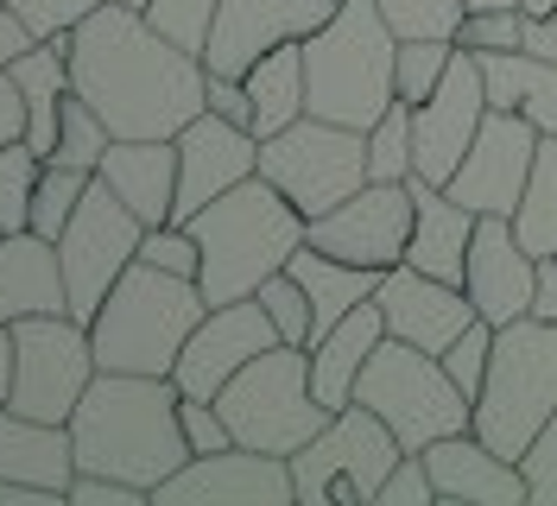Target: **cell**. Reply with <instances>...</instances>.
Instances as JSON below:
<instances>
[{
  "label": "cell",
  "mask_w": 557,
  "mask_h": 506,
  "mask_svg": "<svg viewBox=\"0 0 557 506\" xmlns=\"http://www.w3.org/2000/svg\"><path fill=\"white\" fill-rule=\"evenodd\" d=\"M102 177L146 229L177 222V139H114L102 152Z\"/></svg>",
  "instance_id": "obj_24"
},
{
  "label": "cell",
  "mask_w": 557,
  "mask_h": 506,
  "mask_svg": "<svg viewBox=\"0 0 557 506\" xmlns=\"http://www.w3.org/2000/svg\"><path fill=\"white\" fill-rule=\"evenodd\" d=\"M355 399L368 405L374 418H386V431L406 449H431V443H444L475 424V399L450 380V368L399 336H386L368 355Z\"/></svg>",
  "instance_id": "obj_8"
},
{
  "label": "cell",
  "mask_w": 557,
  "mask_h": 506,
  "mask_svg": "<svg viewBox=\"0 0 557 506\" xmlns=\"http://www.w3.org/2000/svg\"><path fill=\"white\" fill-rule=\"evenodd\" d=\"M38 177H45V152H38L33 139H7L0 146V235L33 229Z\"/></svg>",
  "instance_id": "obj_33"
},
{
  "label": "cell",
  "mask_w": 557,
  "mask_h": 506,
  "mask_svg": "<svg viewBox=\"0 0 557 506\" xmlns=\"http://www.w3.org/2000/svg\"><path fill=\"white\" fill-rule=\"evenodd\" d=\"M172 373H96L83 405L70 411V443H76V469L121 474L146 494H159L184 462H190V437L177 418Z\"/></svg>",
  "instance_id": "obj_2"
},
{
  "label": "cell",
  "mask_w": 557,
  "mask_h": 506,
  "mask_svg": "<svg viewBox=\"0 0 557 506\" xmlns=\"http://www.w3.org/2000/svg\"><path fill=\"white\" fill-rule=\"evenodd\" d=\"M114 7H139V13H146V0H114Z\"/></svg>",
  "instance_id": "obj_58"
},
{
  "label": "cell",
  "mask_w": 557,
  "mask_h": 506,
  "mask_svg": "<svg viewBox=\"0 0 557 506\" xmlns=\"http://www.w3.org/2000/svg\"><path fill=\"white\" fill-rule=\"evenodd\" d=\"M532 279H539V254L520 240L513 215H475L469 267H462V292L475 304V317L494 330L532 317Z\"/></svg>",
  "instance_id": "obj_19"
},
{
  "label": "cell",
  "mask_w": 557,
  "mask_h": 506,
  "mask_svg": "<svg viewBox=\"0 0 557 506\" xmlns=\"http://www.w3.org/2000/svg\"><path fill=\"white\" fill-rule=\"evenodd\" d=\"M532 317L557 323V254H539V279H532Z\"/></svg>",
  "instance_id": "obj_51"
},
{
  "label": "cell",
  "mask_w": 557,
  "mask_h": 506,
  "mask_svg": "<svg viewBox=\"0 0 557 506\" xmlns=\"http://www.w3.org/2000/svg\"><path fill=\"white\" fill-rule=\"evenodd\" d=\"M482 76H487V108L525 114L539 134L557 139V58H539V51H487Z\"/></svg>",
  "instance_id": "obj_29"
},
{
  "label": "cell",
  "mask_w": 557,
  "mask_h": 506,
  "mask_svg": "<svg viewBox=\"0 0 557 506\" xmlns=\"http://www.w3.org/2000/svg\"><path fill=\"white\" fill-rule=\"evenodd\" d=\"M374 506H437V481H431V462H424V449H406L393 469H386L381 494Z\"/></svg>",
  "instance_id": "obj_44"
},
{
  "label": "cell",
  "mask_w": 557,
  "mask_h": 506,
  "mask_svg": "<svg viewBox=\"0 0 557 506\" xmlns=\"http://www.w3.org/2000/svg\"><path fill=\"white\" fill-rule=\"evenodd\" d=\"M343 0H222L203 45V70L215 76H247L267 51L311 38Z\"/></svg>",
  "instance_id": "obj_18"
},
{
  "label": "cell",
  "mask_w": 557,
  "mask_h": 506,
  "mask_svg": "<svg viewBox=\"0 0 557 506\" xmlns=\"http://www.w3.org/2000/svg\"><path fill=\"white\" fill-rule=\"evenodd\" d=\"M260 171V134L222 121L215 108H203L184 134H177V222H190L203 202L222 190H235Z\"/></svg>",
  "instance_id": "obj_20"
},
{
  "label": "cell",
  "mask_w": 557,
  "mask_h": 506,
  "mask_svg": "<svg viewBox=\"0 0 557 506\" xmlns=\"http://www.w3.org/2000/svg\"><path fill=\"white\" fill-rule=\"evenodd\" d=\"M424 462H431V481H437V501H462V506H532L520 462H507L500 449H487L475 431H456V437L431 443V449H424Z\"/></svg>",
  "instance_id": "obj_22"
},
{
  "label": "cell",
  "mask_w": 557,
  "mask_h": 506,
  "mask_svg": "<svg viewBox=\"0 0 557 506\" xmlns=\"http://www.w3.org/2000/svg\"><path fill=\"white\" fill-rule=\"evenodd\" d=\"M557 411V323L520 317L507 330H494V355H487V380L475 393V437L500 449L507 462H520L525 443L552 424Z\"/></svg>",
  "instance_id": "obj_6"
},
{
  "label": "cell",
  "mask_w": 557,
  "mask_h": 506,
  "mask_svg": "<svg viewBox=\"0 0 557 506\" xmlns=\"http://www.w3.org/2000/svg\"><path fill=\"white\" fill-rule=\"evenodd\" d=\"M247 96H253V134H285L292 121L311 114V83H305V38L298 45H278L260 64L242 76Z\"/></svg>",
  "instance_id": "obj_31"
},
{
  "label": "cell",
  "mask_w": 557,
  "mask_h": 506,
  "mask_svg": "<svg viewBox=\"0 0 557 506\" xmlns=\"http://www.w3.org/2000/svg\"><path fill=\"white\" fill-rule=\"evenodd\" d=\"M418 165V139H412V101H393L381 121L368 127V177L381 184H406Z\"/></svg>",
  "instance_id": "obj_34"
},
{
  "label": "cell",
  "mask_w": 557,
  "mask_h": 506,
  "mask_svg": "<svg viewBox=\"0 0 557 506\" xmlns=\"http://www.w3.org/2000/svg\"><path fill=\"white\" fill-rule=\"evenodd\" d=\"M412 202H418V222H412V247H406V267L418 272H437L462 285V267H469V240H475V209L456 202L444 184L431 177H412Z\"/></svg>",
  "instance_id": "obj_25"
},
{
  "label": "cell",
  "mask_w": 557,
  "mask_h": 506,
  "mask_svg": "<svg viewBox=\"0 0 557 506\" xmlns=\"http://www.w3.org/2000/svg\"><path fill=\"white\" fill-rule=\"evenodd\" d=\"M525 33H532V20H525L520 7H475V13H462V26H456V45L462 51H525Z\"/></svg>",
  "instance_id": "obj_38"
},
{
  "label": "cell",
  "mask_w": 557,
  "mask_h": 506,
  "mask_svg": "<svg viewBox=\"0 0 557 506\" xmlns=\"http://www.w3.org/2000/svg\"><path fill=\"white\" fill-rule=\"evenodd\" d=\"M539 127L525 114H507V108H487L475 146L462 152L456 177L444 184L456 202H469L475 215H513L525 197V177H532V159H539Z\"/></svg>",
  "instance_id": "obj_16"
},
{
  "label": "cell",
  "mask_w": 557,
  "mask_h": 506,
  "mask_svg": "<svg viewBox=\"0 0 557 506\" xmlns=\"http://www.w3.org/2000/svg\"><path fill=\"white\" fill-rule=\"evenodd\" d=\"M139 240H146V222L96 177V184L83 190V202H76L70 229L58 235L64 279H70V317H76V323H89V317L102 310V298L114 292V279L139 260Z\"/></svg>",
  "instance_id": "obj_12"
},
{
  "label": "cell",
  "mask_w": 557,
  "mask_h": 506,
  "mask_svg": "<svg viewBox=\"0 0 557 506\" xmlns=\"http://www.w3.org/2000/svg\"><path fill=\"white\" fill-rule=\"evenodd\" d=\"M399 33L386 26L381 0H343L311 38H305V83H311V114L343 121V127H374L399 101Z\"/></svg>",
  "instance_id": "obj_4"
},
{
  "label": "cell",
  "mask_w": 557,
  "mask_h": 506,
  "mask_svg": "<svg viewBox=\"0 0 557 506\" xmlns=\"http://www.w3.org/2000/svg\"><path fill=\"white\" fill-rule=\"evenodd\" d=\"M253 298L267 304V317H273L278 342H292V348H311V336H317V330H311V292L292 279V267L273 272V279L253 292Z\"/></svg>",
  "instance_id": "obj_39"
},
{
  "label": "cell",
  "mask_w": 557,
  "mask_h": 506,
  "mask_svg": "<svg viewBox=\"0 0 557 506\" xmlns=\"http://www.w3.org/2000/svg\"><path fill=\"white\" fill-rule=\"evenodd\" d=\"M209 108H215L222 121H235V127H253V96H247L242 76H215V70H209Z\"/></svg>",
  "instance_id": "obj_49"
},
{
  "label": "cell",
  "mask_w": 557,
  "mask_h": 506,
  "mask_svg": "<svg viewBox=\"0 0 557 506\" xmlns=\"http://www.w3.org/2000/svg\"><path fill=\"white\" fill-rule=\"evenodd\" d=\"M520 474H525V494H532V506H557V411H552V424L525 443Z\"/></svg>",
  "instance_id": "obj_45"
},
{
  "label": "cell",
  "mask_w": 557,
  "mask_h": 506,
  "mask_svg": "<svg viewBox=\"0 0 557 506\" xmlns=\"http://www.w3.org/2000/svg\"><path fill=\"white\" fill-rule=\"evenodd\" d=\"M267 348H278V330H273V317H267L260 298L209 304V317L190 330L184 355H177L172 380H177V393H190V399H215V393H222L253 355H267Z\"/></svg>",
  "instance_id": "obj_17"
},
{
  "label": "cell",
  "mask_w": 557,
  "mask_h": 506,
  "mask_svg": "<svg viewBox=\"0 0 557 506\" xmlns=\"http://www.w3.org/2000/svg\"><path fill=\"white\" fill-rule=\"evenodd\" d=\"M456 58V38H399V70H393V83H399V101H424L437 83H444V70Z\"/></svg>",
  "instance_id": "obj_37"
},
{
  "label": "cell",
  "mask_w": 557,
  "mask_h": 506,
  "mask_svg": "<svg viewBox=\"0 0 557 506\" xmlns=\"http://www.w3.org/2000/svg\"><path fill=\"white\" fill-rule=\"evenodd\" d=\"M177 418H184L190 456H215V449H228V443H235V431H228V418H222V405H215V399H190V393H184Z\"/></svg>",
  "instance_id": "obj_47"
},
{
  "label": "cell",
  "mask_w": 557,
  "mask_h": 506,
  "mask_svg": "<svg viewBox=\"0 0 557 506\" xmlns=\"http://www.w3.org/2000/svg\"><path fill=\"white\" fill-rule=\"evenodd\" d=\"M7 76H13V83H20V96H26V139H33L45 159H51V152H58L64 96L76 89V83H70V33L26 45V51L7 64Z\"/></svg>",
  "instance_id": "obj_28"
},
{
  "label": "cell",
  "mask_w": 557,
  "mask_h": 506,
  "mask_svg": "<svg viewBox=\"0 0 557 506\" xmlns=\"http://www.w3.org/2000/svg\"><path fill=\"white\" fill-rule=\"evenodd\" d=\"M96 373H102V361H96L89 323H76L70 310L13 323V386H7L13 411L45 418V424H70V411L83 405Z\"/></svg>",
  "instance_id": "obj_11"
},
{
  "label": "cell",
  "mask_w": 557,
  "mask_h": 506,
  "mask_svg": "<svg viewBox=\"0 0 557 506\" xmlns=\"http://www.w3.org/2000/svg\"><path fill=\"white\" fill-rule=\"evenodd\" d=\"M152 501L159 506H292L298 481H292V456L228 443L215 456H190Z\"/></svg>",
  "instance_id": "obj_15"
},
{
  "label": "cell",
  "mask_w": 557,
  "mask_h": 506,
  "mask_svg": "<svg viewBox=\"0 0 557 506\" xmlns=\"http://www.w3.org/2000/svg\"><path fill=\"white\" fill-rule=\"evenodd\" d=\"M525 20H545V13H557V0H520Z\"/></svg>",
  "instance_id": "obj_56"
},
{
  "label": "cell",
  "mask_w": 557,
  "mask_h": 506,
  "mask_svg": "<svg viewBox=\"0 0 557 506\" xmlns=\"http://www.w3.org/2000/svg\"><path fill=\"white\" fill-rule=\"evenodd\" d=\"M487 355H494V323H482V317H475V323H469V330H462V336L437 355V361H444V368H450V380L469 393V399H475V393H482V380H487Z\"/></svg>",
  "instance_id": "obj_42"
},
{
  "label": "cell",
  "mask_w": 557,
  "mask_h": 506,
  "mask_svg": "<svg viewBox=\"0 0 557 506\" xmlns=\"http://www.w3.org/2000/svg\"><path fill=\"white\" fill-rule=\"evenodd\" d=\"M215 405H222L235 443L267 449V456H298L330 424V405L317 399V386H311V348H292V342L253 355L215 393Z\"/></svg>",
  "instance_id": "obj_7"
},
{
  "label": "cell",
  "mask_w": 557,
  "mask_h": 506,
  "mask_svg": "<svg viewBox=\"0 0 557 506\" xmlns=\"http://www.w3.org/2000/svg\"><path fill=\"white\" fill-rule=\"evenodd\" d=\"M64 310H70V279H64L58 240L38 235V229L0 235V323L64 317Z\"/></svg>",
  "instance_id": "obj_23"
},
{
  "label": "cell",
  "mask_w": 557,
  "mask_h": 506,
  "mask_svg": "<svg viewBox=\"0 0 557 506\" xmlns=\"http://www.w3.org/2000/svg\"><path fill=\"white\" fill-rule=\"evenodd\" d=\"M7 139H26V96H20V83L0 70V146Z\"/></svg>",
  "instance_id": "obj_50"
},
{
  "label": "cell",
  "mask_w": 557,
  "mask_h": 506,
  "mask_svg": "<svg viewBox=\"0 0 557 506\" xmlns=\"http://www.w3.org/2000/svg\"><path fill=\"white\" fill-rule=\"evenodd\" d=\"M525 51H539V58H557V13L532 20V33H525Z\"/></svg>",
  "instance_id": "obj_54"
},
{
  "label": "cell",
  "mask_w": 557,
  "mask_h": 506,
  "mask_svg": "<svg viewBox=\"0 0 557 506\" xmlns=\"http://www.w3.org/2000/svg\"><path fill=\"white\" fill-rule=\"evenodd\" d=\"M13 386V323H0V399Z\"/></svg>",
  "instance_id": "obj_55"
},
{
  "label": "cell",
  "mask_w": 557,
  "mask_h": 506,
  "mask_svg": "<svg viewBox=\"0 0 557 506\" xmlns=\"http://www.w3.org/2000/svg\"><path fill=\"white\" fill-rule=\"evenodd\" d=\"M184 229L203 247V267H197L203 298L235 304V298H253L273 272L292 267V254L311 240V215L285 197L278 184H267L253 171L247 184H235V190H222L215 202H203Z\"/></svg>",
  "instance_id": "obj_3"
},
{
  "label": "cell",
  "mask_w": 557,
  "mask_h": 506,
  "mask_svg": "<svg viewBox=\"0 0 557 506\" xmlns=\"http://www.w3.org/2000/svg\"><path fill=\"white\" fill-rule=\"evenodd\" d=\"M513 229L532 254H557V139H539V159H532V177H525V197L513 209Z\"/></svg>",
  "instance_id": "obj_32"
},
{
  "label": "cell",
  "mask_w": 557,
  "mask_h": 506,
  "mask_svg": "<svg viewBox=\"0 0 557 506\" xmlns=\"http://www.w3.org/2000/svg\"><path fill=\"white\" fill-rule=\"evenodd\" d=\"M381 13L399 38H456L469 0H381Z\"/></svg>",
  "instance_id": "obj_40"
},
{
  "label": "cell",
  "mask_w": 557,
  "mask_h": 506,
  "mask_svg": "<svg viewBox=\"0 0 557 506\" xmlns=\"http://www.w3.org/2000/svg\"><path fill=\"white\" fill-rule=\"evenodd\" d=\"M203 317H209V298L197 279L134 260L114 279L102 310L89 317V342H96V361L108 373H172Z\"/></svg>",
  "instance_id": "obj_5"
},
{
  "label": "cell",
  "mask_w": 557,
  "mask_h": 506,
  "mask_svg": "<svg viewBox=\"0 0 557 506\" xmlns=\"http://www.w3.org/2000/svg\"><path fill=\"white\" fill-rule=\"evenodd\" d=\"M26 26H33V38H58V33H76L102 0H7Z\"/></svg>",
  "instance_id": "obj_46"
},
{
  "label": "cell",
  "mask_w": 557,
  "mask_h": 506,
  "mask_svg": "<svg viewBox=\"0 0 557 506\" xmlns=\"http://www.w3.org/2000/svg\"><path fill=\"white\" fill-rule=\"evenodd\" d=\"M399 456H406V443L386 431V418H374L361 399L343 405V411H330V424L292 456L298 506H374L386 469H393Z\"/></svg>",
  "instance_id": "obj_9"
},
{
  "label": "cell",
  "mask_w": 557,
  "mask_h": 506,
  "mask_svg": "<svg viewBox=\"0 0 557 506\" xmlns=\"http://www.w3.org/2000/svg\"><path fill=\"white\" fill-rule=\"evenodd\" d=\"M139 260L159 267V272H184V279H197L203 247H197V235H190L184 222H159V229H146V240H139Z\"/></svg>",
  "instance_id": "obj_43"
},
{
  "label": "cell",
  "mask_w": 557,
  "mask_h": 506,
  "mask_svg": "<svg viewBox=\"0 0 557 506\" xmlns=\"http://www.w3.org/2000/svg\"><path fill=\"white\" fill-rule=\"evenodd\" d=\"M114 146V134H108V121L89 108V101L70 89L64 96V121H58V165H76V171H102V152Z\"/></svg>",
  "instance_id": "obj_35"
},
{
  "label": "cell",
  "mask_w": 557,
  "mask_h": 506,
  "mask_svg": "<svg viewBox=\"0 0 557 506\" xmlns=\"http://www.w3.org/2000/svg\"><path fill=\"white\" fill-rule=\"evenodd\" d=\"M374 304H381V317H386V336L412 342L424 355H444V348L475 323V304H469L462 285L437 279V272H418V267H406V260L381 279Z\"/></svg>",
  "instance_id": "obj_21"
},
{
  "label": "cell",
  "mask_w": 557,
  "mask_h": 506,
  "mask_svg": "<svg viewBox=\"0 0 557 506\" xmlns=\"http://www.w3.org/2000/svg\"><path fill=\"white\" fill-rule=\"evenodd\" d=\"M89 184H96V171H76V165L45 159V177H38V197H33V229H38V235H51V240L64 235Z\"/></svg>",
  "instance_id": "obj_36"
},
{
  "label": "cell",
  "mask_w": 557,
  "mask_h": 506,
  "mask_svg": "<svg viewBox=\"0 0 557 506\" xmlns=\"http://www.w3.org/2000/svg\"><path fill=\"white\" fill-rule=\"evenodd\" d=\"M292 279L311 292V330L323 336V330H336L355 304H368L374 292H381V279L386 272H374V267H348V260H336V254H323V247H298L292 254ZM311 336V342H317Z\"/></svg>",
  "instance_id": "obj_30"
},
{
  "label": "cell",
  "mask_w": 557,
  "mask_h": 506,
  "mask_svg": "<svg viewBox=\"0 0 557 506\" xmlns=\"http://www.w3.org/2000/svg\"><path fill=\"white\" fill-rule=\"evenodd\" d=\"M260 177L278 184L317 222L323 209H336L368 184V134L343 127V121H323V114H305L285 134L260 139Z\"/></svg>",
  "instance_id": "obj_10"
},
{
  "label": "cell",
  "mask_w": 557,
  "mask_h": 506,
  "mask_svg": "<svg viewBox=\"0 0 557 506\" xmlns=\"http://www.w3.org/2000/svg\"><path fill=\"white\" fill-rule=\"evenodd\" d=\"M475 7H520V0H469V13H475Z\"/></svg>",
  "instance_id": "obj_57"
},
{
  "label": "cell",
  "mask_w": 557,
  "mask_h": 506,
  "mask_svg": "<svg viewBox=\"0 0 557 506\" xmlns=\"http://www.w3.org/2000/svg\"><path fill=\"white\" fill-rule=\"evenodd\" d=\"M70 474H76L70 424L26 418V411H13V405L0 399V481H33V488L70 494Z\"/></svg>",
  "instance_id": "obj_27"
},
{
  "label": "cell",
  "mask_w": 557,
  "mask_h": 506,
  "mask_svg": "<svg viewBox=\"0 0 557 506\" xmlns=\"http://www.w3.org/2000/svg\"><path fill=\"white\" fill-rule=\"evenodd\" d=\"M70 494L58 488H33V481H0V506H64Z\"/></svg>",
  "instance_id": "obj_53"
},
{
  "label": "cell",
  "mask_w": 557,
  "mask_h": 506,
  "mask_svg": "<svg viewBox=\"0 0 557 506\" xmlns=\"http://www.w3.org/2000/svg\"><path fill=\"white\" fill-rule=\"evenodd\" d=\"M487 121V76H482V58L456 45L450 70L431 96L412 108V139H418V165L412 177H431V184H450L462 152L475 146Z\"/></svg>",
  "instance_id": "obj_14"
},
{
  "label": "cell",
  "mask_w": 557,
  "mask_h": 506,
  "mask_svg": "<svg viewBox=\"0 0 557 506\" xmlns=\"http://www.w3.org/2000/svg\"><path fill=\"white\" fill-rule=\"evenodd\" d=\"M412 222H418V202H412V177L406 184H381L368 177L355 197H343L336 209H323L311 222V247L336 254L348 267H374L393 272L412 247Z\"/></svg>",
  "instance_id": "obj_13"
},
{
  "label": "cell",
  "mask_w": 557,
  "mask_h": 506,
  "mask_svg": "<svg viewBox=\"0 0 557 506\" xmlns=\"http://www.w3.org/2000/svg\"><path fill=\"white\" fill-rule=\"evenodd\" d=\"M386 342V317L381 304H355L336 330H323V336L311 342V386L317 399L330 405V411H343V405H355V386H361V368H368V355Z\"/></svg>",
  "instance_id": "obj_26"
},
{
  "label": "cell",
  "mask_w": 557,
  "mask_h": 506,
  "mask_svg": "<svg viewBox=\"0 0 557 506\" xmlns=\"http://www.w3.org/2000/svg\"><path fill=\"white\" fill-rule=\"evenodd\" d=\"M215 13H222V0H146V20L165 38H177L184 51H197V58H203V45H209Z\"/></svg>",
  "instance_id": "obj_41"
},
{
  "label": "cell",
  "mask_w": 557,
  "mask_h": 506,
  "mask_svg": "<svg viewBox=\"0 0 557 506\" xmlns=\"http://www.w3.org/2000/svg\"><path fill=\"white\" fill-rule=\"evenodd\" d=\"M70 83L114 139H177L209 108V70L139 7L102 0L70 33Z\"/></svg>",
  "instance_id": "obj_1"
},
{
  "label": "cell",
  "mask_w": 557,
  "mask_h": 506,
  "mask_svg": "<svg viewBox=\"0 0 557 506\" xmlns=\"http://www.w3.org/2000/svg\"><path fill=\"white\" fill-rule=\"evenodd\" d=\"M26 45H38V38H33V26H26V20H20L13 7H0V70L13 64V58H20Z\"/></svg>",
  "instance_id": "obj_52"
},
{
  "label": "cell",
  "mask_w": 557,
  "mask_h": 506,
  "mask_svg": "<svg viewBox=\"0 0 557 506\" xmlns=\"http://www.w3.org/2000/svg\"><path fill=\"white\" fill-rule=\"evenodd\" d=\"M152 494L121 481V474H96V469H76L70 474V506H146Z\"/></svg>",
  "instance_id": "obj_48"
}]
</instances>
